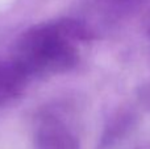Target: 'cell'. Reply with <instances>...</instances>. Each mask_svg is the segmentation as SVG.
Returning a JSON list of instances; mask_svg holds the SVG:
<instances>
[{
	"instance_id": "cell-1",
	"label": "cell",
	"mask_w": 150,
	"mask_h": 149,
	"mask_svg": "<svg viewBox=\"0 0 150 149\" xmlns=\"http://www.w3.org/2000/svg\"><path fill=\"white\" fill-rule=\"evenodd\" d=\"M76 42L63 34L58 23L36 25L18 38L13 62L26 74H58L79 61Z\"/></svg>"
},
{
	"instance_id": "cell-2",
	"label": "cell",
	"mask_w": 150,
	"mask_h": 149,
	"mask_svg": "<svg viewBox=\"0 0 150 149\" xmlns=\"http://www.w3.org/2000/svg\"><path fill=\"white\" fill-rule=\"evenodd\" d=\"M36 149H80V145L61 123H46L36 135Z\"/></svg>"
},
{
	"instance_id": "cell-3",
	"label": "cell",
	"mask_w": 150,
	"mask_h": 149,
	"mask_svg": "<svg viewBox=\"0 0 150 149\" xmlns=\"http://www.w3.org/2000/svg\"><path fill=\"white\" fill-rule=\"evenodd\" d=\"M137 115L133 111L122 110L113 116L112 121L107 126L100 141V149H112L117 145L134 127Z\"/></svg>"
},
{
	"instance_id": "cell-4",
	"label": "cell",
	"mask_w": 150,
	"mask_h": 149,
	"mask_svg": "<svg viewBox=\"0 0 150 149\" xmlns=\"http://www.w3.org/2000/svg\"><path fill=\"white\" fill-rule=\"evenodd\" d=\"M26 77L28 75L15 62L0 63V103L20 94Z\"/></svg>"
},
{
	"instance_id": "cell-5",
	"label": "cell",
	"mask_w": 150,
	"mask_h": 149,
	"mask_svg": "<svg viewBox=\"0 0 150 149\" xmlns=\"http://www.w3.org/2000/svg\"><path fill=\"white\" fill-rule=\"evenodd\" d=\"M98 1L107 11L115 13L116 16H122L138 9V7L146 0H98Z\"/></svg>"
},
{
	"instance_id": "cell-6",
	"label": "cell",
	"mask_w": 150,
	"mask_h": 149,
	"mask_svg": "<svg viewBox=\"0 0 150 149\" xmlns=\"http://www.w3.org/2000/svg\"><path fill=\"white\" fill-rule=\"evenodd\" d=\"M137 98L144 110L150 112V78H148L137 90Z\"/></svg>"
},
{
	"instance_id": "cell-7",
	"label": "cell",
	"mask_w": 150,
	"mask_h": 149,
	"mask_svg": "<svg viewBox=\"0 0 150 149\" xmlns=\"http://www.w3.org/2000/svg\"><path fill=\"white\" fill-rule=\"evenodd\" d=\"M144 32L148 37H150V9L144 17Z\"/></svg>"
},
{
	"instance_id": "cell-8",
	"label": "cell",
	"mask_w": 150,
	"mask_h": 149,
	"mask_svg": "<svg viewBox=\"0 0 150 149\" xmlns=\"http://www.w3.org/2000/svg\"><path fill=\"white\" fill-rule=\"evenodd\" d=\"M134 149H150V143H148V144H142V145H138L137 148Z\"/></svg>"
}]
</instances>
